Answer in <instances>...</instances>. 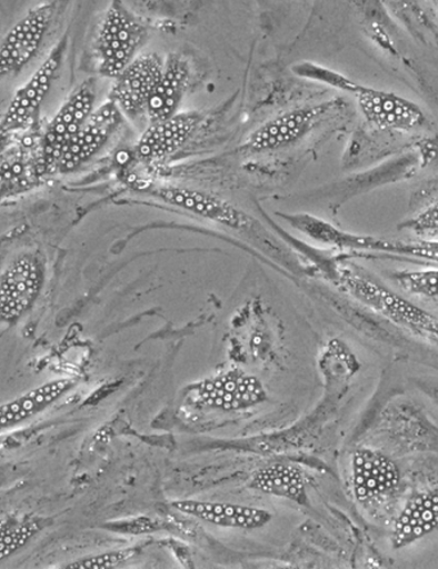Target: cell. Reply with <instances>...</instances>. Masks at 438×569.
Segmentation results:
<instances>
[{
	"label": "cell",
	"mask_w": 438,
	"mask_h": 569,
	"mask_svg": "<svg viewBox=\"0 0 438 569\" xmlns=\"http://www.w3.org/2000/svg\"><path fill=\"white\" fill-rule=\"evenodd\" d=\"M296 76L320 84L332 87L355 98L359 110L371 126L385 130L411 131L425 126L426 113L420 107L401 97L386 90L361 86L359 82L335 71L312 62H302L293 68Z\"/></svg>",
	"instance_id": "6da1fadb"
},
{
	"label": "cell",
	"mask_w": 438,
	"mask_h": 569,
	"mask_svg": "<svg viewBox=\"0 0 438 569\" xmlns=\"http://www.w3.org/2000/svg\"><path fill=\"white\" fill-rule=\"evenodd\" d=\"M336 282L352 299L391 320L392 323L407 328L420 337L438 340V318L388 290L381 283L375 282L374 279L359 273L358 270L338 267Z\"/></svg>",
	"instance_id": "7a4b0ae2"
},
{
	"label": "cell",
	"mask_w": 438,
	"mask_h": 569,
	"mask_svg": "<svg viewBox=\"0 0 438 569\" xmlns=\"http://www.w3.org/2000/svg\"><path fill=\"white\" fill-rule=\"evenodd\" d=\"M147 30L121 0H112L107 8L97 39L99 72L118 79L133 62L138 49L145 44Z\"/></svg>",
	"instance_id": "3957f363"
},
{
	"label": "cell",
	"mask_w": 438,
	"mask_h": 569,
	"mask_svg": "<svg viewBox=\"0 0 438 569\" xmlns=\"http://www.w3.org/2000/svg\"><path fill=\"white\" fill-rule=\"evenodd\" d=\"M63 3L64 0H49L31 8L7 32L0 47L2 77L14 76L34 59Z\"/></svg>",
	"instance_id": "277c9868"
},
{
	"label": "cell",
	"mask_w": 438,
	"mask_h": 569,
	"mask_svg": "<svg viewBox=\"0 0 438 569\" xmlns=\"http://www.w3.org/2000/svg\"><path fill=\"white\" fill-rule=\"evenodd\" d=\"M289 222L316 241L332 244L346 250L382 251L388 253L409 256V258L424 259L438 262V241L421 243H402L387 241V239L355 236L330 226L329 222L311 216L286 217Z\"/></svg>",
	"instance_id": "5b68a950"
},
{
	"label": "cell",
	"mask_w": 438,
	"mask_h": 569,
	"mask_svg": "<svg viewBox=\"0 0 438 569\" xmlns=\"http://www.w3.org/2000/svg\"><path fill=\"white\" fill-rule=\"evenodd\" d=\"M96 93L89 82L82 84L57 112L46 131L40 151L41 174L58 170L63 153L93 113Z\"/></svg>",
	"instance_id": "8992f818"
},
{
	"label": "cell",
	"mask_w": 438,
	"mask_h": 569,
	"mask_svg": "<svg viewBox=\"0 0 438 569\" xmlns=\"http://www.w3.org/2000/svg\"><path fill=\"white\" fill-rule=\"evenodd\" d=\"M267 398L260 379L241 370H230L226 375L205 379L189 390V401L195 406L220 411L252 408Z\"/></svg>",
	"instance_id": "52a82bcc"
},
{
	"label": "cell",
	"mask_w": 438,
	"mask_h": 569,
	"mask_svg": "<svg viewBox=\"0 0 438 569\" xmlns=\"http://www.w3.org/2000/svg\"><path fill=\"white\" fill-rule=\"evenodd\" d=\"M335 106V102H326L280 113L256 129L246 147L251 152H267L295 144L308 136Z\"/></svg>",
	"instance_id": "ba28073f"
},
{
	"label": "cell",
	"mask_w": 438,
	"mask_h": 569,
	"mask_svg": "<svg viewBox=\"0 0 438 569\" xmlns=\"http://www.w3.org/2000/svg\"><path fill=\"white\" fill-rule=\"evenodd\" d=\"M66 48H68V40L63 38L52 48V51L49 52L39 69L32 73L27 84L16 92L2 120L4 136L27 127L38 112L40 104L43 103L49 89L52 87L58 69H60Z\"/></svg>",
	"instance_id": "9c48e42d"
},
{
	"label": "cell",
	"mask_w": 438,
	"mask_h": 569,
	"mask_svg": "<svg viewBox=\"0 0 438 569\" xmlns=\"http://www.w3.org/2000/svg\"><path fill=\"white\" fill-rule=\"evenodd\" d=\"M401 472L398 465L385 453L359 449L351 457V485L355 499L369 505L399 488Z\"/></svg>",
	"instance_id": "30bf717a"
},
{
	"label": "cell",
	"mask_w": 438,
	"mask_h": 569,
	"mask_svg": "<svg viewBox=\"0 0 438 569\" xmlns=\"http://www.w3.org/2000/svg\"><path fill=\"white\" fill-rule=\"evenodd\" d=\"M165 62L156 53L137 57L118 79L111 99L130 118L146 113L147 104L160 81Z\"/></svg>",
	"instance_id": "8fae6325"
},
{
	"label": "cell",
	"mask_w": 438,
	"mask_h": 569,
	"mask_svg": "<svg viewBox=\"0 0 438 569\" xmlns=\"http://www.w3.org/2000/svg\"><path fill=\"white\" fill-rule=\"evenodd\" d=\"M43 274L40 263L30 254L20 256L2 274L0 282V316L3 321L18 320L36 301Z\"/></svg>",
	"instance_id": "7c38bea8"
},
{
	"label": "cell",
	"mask_w": 438,
	"mask_h": 569,
	"mask_svg": "<svg viewBox=\"0 0 438 569\" xmlns=\"http://www.w3.org/2000/svg\"><path fill=\"white\" fill-rule=\"evenodd\" d=\"M121 121L122 111L112 99L98 107L63 153L58 170L70 172L92 159L120 127Z\"/></svg>",
	"instance_id": "4fadbf2b"
},
{
	"label": "cell",
	"mask_w": 438,
	"mask_h": 569,
	"mask_svg": "<svg viewBox=\"0 0 438 569\" xmlns=\"http://www.w3.org/2000/svg\"><path fill=\"white\" fill-rule=\"evenodd\" d=\"M200 121L201 117L197 112H185L151 123L139 139L137 158L143 162L168 158L187 142Z\"/></svg>",
	"instance_id": "5bb4252c"
},
{
	"label": "cell",
	"mask_w": 438,
	"mask_h": 569,
	"mask_svg": "<svg viewBox=\"0 0 438 569\" xmlns=\"http://www.w3.org/2000/svg\"><path fill=\"white\" fill-rule=\"evenodd\" d=\"M172 508L181 513L201 519L226 529L255 530L271 521V513L266 509L252 508L230 502H212L201 500H178Z\"/></svg>",
	"instance_id": "9a60e30c"
},
{
	"label": "cell",
	"mask_w": 438,
	"mask_h": 569,
	"mask_svg": "<svg viewBox=\"0 0 438 569\" xmlns=\"http://www.w3.org/2000/svg\"><path fill=\"white\" fill-rule=\"evenodd\" d=\"M438 527V491L416 495L395 519L391 543L395 549L410 547Z\"/></svg>",
	"instance_id": "2e32d148"
},
{
	"label": "cell",
	"mask_w": 438,
	"mask_h": 569,
	"mask_svg": "<svg viewBox=\"0 0 438 569\" xmlns=\"http://www.w3.org/2000/svg\"><path fill=\"white\" fill-rule=\"evenodd\" d=\"M189 80V64L183 57L170 54L163 64L162 76L147 104L151 123L167 120L177 113Z\"/></svg>",
	"instance_id": "e0dca14e"
},
{
	"label": "cell",
	"mask_w": 438,
	"mask_h": 569,
	"mask_svg": "<svg viewBox=\"0 0 438 569\" xmlns=\"http://www.w3.org/2000/svg\"><path fill=\"white\" fill-rule=\"evenodd\" d=\"M156 196L176 208L193 212L198 217L219 222L222 226L239 229L247 222L243 213L236 210L233 206L212 196L191 191V189L160 188L157 189Z\"/></svg>",
	"instance_id": "ac0fdd59"
},
{
	"label": "cell",
	"mask_w": 438,
	"mask_h": 569,
	"mask_svg": "<svg viewBox=\"0 0 438 569\" xmlns=\"http://www.w3.org/2000/svg\"><path fill=\"white\" fill-rule=\"evenodd\" d=\"M72 386L71 379H57V381L41 385L37 389L19 396L18 399L3 403L0 409L2 431L39 415L68 392Z\"/></svg>",
	"instance_id": "d6986e66"
},
{
	"label": "cell",
	"mask_w": 438,
	"mask_h": 569,
	"mask_svg": "<svg viewBox=\"0 0 438 569\" xmlns=\"http://www.w3.org/2000/svg\"><path fill=\"white\" fill-rule=\"evenodd\" d=\"M251 488L272 497L308 505L306 478L300 468L289 465H272L260 469L252 477Z\"/></svg>",
	"instance_id": "ffe728a7"
},
{
	"label": "cell",
	"mask_w": 438,
	"mask_h": 569,
	"mask_svg": "<svg viewBox=\"0 0 438 569\" xmlns=\"http://www.w3.org/2000/svg\"><path fill=\"white\" fill-rule=\"evenodd\" d=\"M40 526L34 519H3L2 539H0V559H6L28 543L39 532Z\"/></svg>",
	"instance_id": "44dd1931"
},
{
	"label": "cell",
	"mask_w": 438,
	"mask_h": 569,
	"mask_svg": "<svg viewBox=\"0 0 438 569\" xmlns=\"http://www.w3.org/2000/svg\"><path fill=\"white\" fill-rule=\"evenodd\" d=\"M395 280L405 292L438 299V269L400 271Z\"/></svg>",
	"instance_id": "7402d4cb"
},
{
	"label": "cell",
	"mask_w": 438,
	"mask_h": 569,
	"mask_svg": "<svg viewBox=\"0 0 438 569\" xmlns=\"http://www.w3.org/2000/svg\"><path fill=\"white\" fill-rule=\"evenodd\" d=\"M136 551L133 549L118 550L104 552V555L90 556L76 560L62 566L68 569H107L115 568L126 563L128 559L133 557Z\"/></svg>",
	"instance_id": "603a6c76"
},
{
	"label": "cell",
	"mask_w": 438,
	"mask_h": 569,
	"mask_svg": "<svg viewBox=\"0 0 438 569\" xmlns=\"http://www.w3.org/2000/svg\"><path fill=\"white\" fill-rule=\"evenodd\" d=\"M404 228L417 234L438 236V201L405 222Z\"/></svg>",
	"instance_id": "cb8c5ba5"
},
{
	"label": "cell",
	"mask_w": 438,
	"mask_h": 569,
	"mask_svg": "<svg viewBox=\"0 0 438 569\" xmlns=\"http://www.w3.org/2000/svg\"><path fill=\"white\" fill-rule=\"evenodd\" d=\"M432 4L435 6L436 8V11L438 13V0H431Z\"/></svg>",
	"instance_id": "d4e9b609"
}]
</instances>
